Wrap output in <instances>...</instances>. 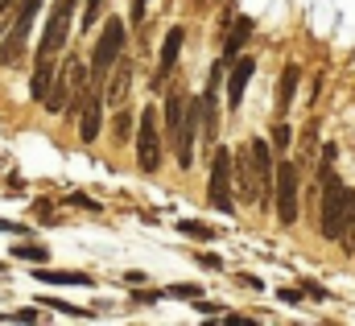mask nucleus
Returning a JSON list of instances; mask_svg holds the SVG:
<instances>
[{"label": "nucleus", "mask_w": 355, "mask_h": 326, "mask_svg": "<svg viewBox=\"0 0 355 326\" xmlns=\"http://www.w3.org/2000/svg\"><path fill=\"white\" fill-rule=\"evenodd\" d=\"M128 132H132V116H128V112H120V120H116V137H120V141H128Z\"/></svg>", "instance_id": "obj_26"}, {"label": "nucleus", "mask_w": 355, "mask_h": 326, "mask_svg": "<svg viewBox=\"0 0 355 326\" xmlns=\"http://www.w3.org/2000/svg\"><path fill=\"white\" fill-rule=\"evenodd\" d=\"M166 293H170V298H186V302H194V298H198L202 289H198V285H170Z\"/></svg>", "instance_id": "obj_23"}, {"label": "nucleus", "mask_w": 355, "mask_h": 326, "mask_svg": "<svg viewBox=\"0 0 355 326\" xmlns=\"http://www.w3.org/2000/svg\"><path fill=\"white\" fill-rule=\"evenodd\" d=\"M178 232L190 236V240H215V228H207V223H198V219H178Z\"/></svg>", "instance_id": "obj_19"}, {"label": "nucleus", "mask_w": 355, "mask_h": 326, "mask_svg": "<svg viewBox=\"0 0 355 326\" xmlns=\"http://www.w3.org/2000/svg\"><path fill=\"white\" fill-rule=\"evenodd\" d=\"M297 186H302L297 165L281 162V165H277V182H272V190H277V219H281L285 228H293V223H297Z\"/></svg>", "instance_id": "obj_6"}, {"label": "nucleus", "mask_w": 355, "mask_h": 326, "mask_svg": "<svg viewBox=\"0 0 355 326\" xmlns=\"http://www.w3.org/2000/svg\"><path fill=\"white\" fill-rule=\"evenodd\" d=\"M37 12H42V0H17L12 29H8V37H4V46H0V62H4V67H12V62L25 58V42H29V29H33Z\"/></svg>", "instance_id": "obj_3"}, {"label": "nucleus", "mask_w": 355, "mask_h": 326, "mask_svg": "<svg viewBox=\"0 0 355 326\" xmlns=\"http://www.w3.org/2000/svg\"><path fill=\"white\" fill-rule=\"evenodd\" d=\"M281 302H289V306H297V302H302V293H297V289H281Z\"/></svg>", "instance_id": "obj_32"}, {"label": "nucleus", "mask_w": 355, "mask_h": 326, "mask_svg": "<svg viewBox=\"0 0 355 326\" xmlns=\"http://www.w3.org/2000/svg\"><path fill=\"white\" fill-rule=\"evenodd\" d=\"M99 8H103V0H87V12H83V25H95V17H99Z\"/></svg>", "instance_id": "obj_28"}, {"label": "nucleus", "mask_w": 355, "mask_h": 326, "mask_svg": "<svg viewBox=\"0 0 355 326\" xmlns=\"http://www.w3.org/2000/svg\"><path fill=\"white\" fill-rule=\"evenodd\" d=\"M33 211H37V219H42L46 228H54V207H50L46 198H42V203H33Z\"/></svg>", "instance_id": "obj_25"}, {"label": "nucleus", "mask_w": 355, "mask_h": 326, "mask_svg": "<svg viewBox=\"0 0 355 326\" xmlns=\"http://www.w3.org/2000/svg\"><path fill=\"white\" fill-rule=\"evenodd\" d=\"M297 83H302V71L289 62L285 71H281V83H277V116H285L289 112V103H293V91H297Z\"/></svg>", "instance_id": "obj_13"}, {"label": "nucleus", "mask_w": 355, "mask_h": 326, "mask_svg": "<svg viewBox=\"0 0 355 326\" xmlns=\"http://www.w3.org/2000/svg\"><path fill=\"white\" fill-rule=\"evenodd\" d=\"M0 232H8V236H25V228H21V223H8V219H0Z\"/></svg>", "instance_id": "obj_31"}, {"label": "nucleus", "mask_w": 355, "mask_h": 326, "mask_svg": "<svg viewBox=\"0 0 355 326\" xmlns=\"http://www.w3.org/2000/svg\"><path fill=\"white\" fill-rule=\"evenodd\" d=\"M248 37H252V17H236V25H232V33H227V46H223V58L236 62Z\"/></svg>", "instance_id": "obj_14"}, {"label": "nucleus", "mask_w": 355, "mask_h": 326, "mask_svg": "<svg viewBox=\"0 0 355 326\" xmlns=\"http://www.w3.org/2000/svg\"><path fill=\"white\" fill-rule=\"evenodd\" d=\"M46 306H50V310H62V314H71V318H91V310L71 306V302H62V298H46Z\"/></svg>", "instance_id": "obj_20"}, {"label": "nucleus", "mask_w": 355, "mask_h": 326, "mask_svg": "<svg viewBox=\"0 0 355 326\" xmlns=\"http://www.w3.org/2000/svg\"><path fill=\"white\" fill-rule=\"evenodd\" d=\"M62 203H67V207H83V211H103V207H99L95 198H87V194H79V190H75V194H67Z\"/></svg>", "instance_id": "obj_21"}, {"label": "nucleus", "mask_w": 355, "mask_h": 326, "mask_svg": "<svg viewBox=\"0 0 355 326\" xmlns=\"http://www.w3.org/2000/svg\"><path fill=\"white\" fill-rule=\"evenodd\" d=\"M207 198L215 211H236V169H232V153L215 149L211 157V178H207Z\"/></svg>", "instance_id": "obj_2"}, {"label": "nucleus", "mask_w": 355, "mask_h": 326, "mask_svg": "<svg viewBox=\"0 0 355 326\" xmlns=\"http://www.w3.org/2000/svg\"><path fill=\"white\" fill-rule=\"evenodd\" d=\"M33 277H37L42 285H91V277H83V273H67V268L58 273V268H42V264H37Z\"/></svg>", "instance_id": "obj_17"}, {"label": "nucleus", "mask_w": 355, "mask_h": 326, "mask_svg": "<svg viewBox=\"0 0 355 326\" xmlns=\"http://www.w3.org/2000/svg\"><path fill=\"white\" fill-rule=\"evenodd\" d=\"M198 264H202V268H223V260H219V256H211V252H207V256H198Z\"/></svg>", "instance_id": "obj_29"}, {"label": "nucleus", "mask_w": 355, "mask_h": 326, "mask_svg": "<svg viewBox=\"0 0 355 326\" xmlns=\"http://www.w3.org/2000/svg\"><path fill=\"white\" fill-rule=\"evenodd\" d=\"M252 75H257V62H252V58H236L232 79H227V108H232V112L244 103V91H248V79H252Z\"/></svg>", "instance_id": "obj_11"}, {"label": "nucleus", "mask_w": 355, "mask_h": 326, "mask_svg": "<svg viewBox=\"0 0 355 326\" xmlns=\"http://www.w3.org/2000/svg\"><path fill=\"white\" fill-rule=\"evenodd\" d=\"M91 79H95V75H91ZM99 83H103V79H95V91H91L87 108L79 112V137H83L87 145H95V137H99V128H103V108H107V99H103Z\"/></svg>", "instance_id": "obj_9"}, {"label": "nucleus", "mask_w": 355, "mask_h": 326, "mask_svg": "<svg viewBox=\"0 0 355 326\" xmlns=\"http://www.w3.org/2000/svg\"><path fill=\"white\" fill-rule=\"evenodd\" d=\"M120 54H124V21H120V17H107L99 42H95V50H91V75L103 79V75L116 67Z\"/></svg>", "instance_id": "obj_4"}, {"label": "nucleus", "mask_w": 355, "mask_h": 326, "mask_svg": "<svg viewBox=\"0 0 355 326\" xmlns=\"http://www.w3.org/2000/svg\"><path fill=\"white\" fill-rule=\"evenodd\" d=\"M182 42H186V29L182 25H174L170 33H166V46H162V58H157V87H162V79L174 71L178 54H182Z\"/></svg>", "instance_id": "obj_12"}, {"label": "nucleus", "mask_w": 355, "mask_h": 326, "mask_svg": "<svg viewBox=\"0 0 355 326\" xmlns=\"http://www.w3.org/2000/svg\"><path fill=\"white\" fill-rule=\"evenodd\" d=\"M0 323H37V310H12V314H0Z\"/></svg>", "instance_id": "obj_24"}, {"label": "nucleus", "mask_w": 355, "mask_h": 326, "mask_svg": "<svg viewBox=\"0 0 355 326\" xmlns=\"http://www.w3.org/2000/svg\"><path fill=\"white\" fill-rule=\"evenodd\" d=\"M194 310H198V314H215V310H223V306H215V302H198V298H194Z\"/></svg>", "instance_id": "obj_30"}, {"label": "nucleus", "mask_w": 355, "mask_h": 326, "mask_svg": "<svg viewBox=\"0 0 355 326\" xmlns=\"http://www.w3.org/2000/svg\"><path fill=\"white\" fill-rule=\"evenodd\" d=\"M71 12H75V0H58V8H54L50 21H46L37 58H58V50L67 46V33H71Z\"/></svg>", "instance_id": "obj_7"}, {"label": "nucleus", "mask_w": 355, "mask_h": 326, "mask_svg": "<svg viewBox=\"0 0 355 326\" xmlns=\"http://www.w3.org/2000/svg\"><path fill=\"white\" fill-rule=\"evenodd\" d=\"M54 58H37V67H33V79H29V95L42 103L46 99V91H50V83H54Z\"/></svg>", "instance_id": "obj_15"}, {"label": "nucleus", "mask_w": 355, "mask_h": 326, "mask_svg": "<svg viewBox=\"0 0 355 326\" xmlns=\"http://www.w3.org/2000/svg\"><path fill=\"white\" fill-rule=\"evenodd\" d=\"M12 256H17V260H29V264H46V260H50V248H42V244H12Z\"/></svg>", "instance_id": "obj_18"}, {"label": "nucleus", "mask_w": 355, "mask_h": 326, "mask_svg": "<svg viewBox=\"0 0 355 326\" xmlns=\"http://www.w3.org/2000/svg\"><path fill=\"white\" fill-rule=\"evenodd\" d=\"M182 120H186V95L182 91H170V99H166V132H170V141H178Z\"/></svg>", "instance_id": "obj_16"}, {"label": "nucleus", "mask_w": 355, "mask_h": 326, "mask_svg": "<svg viewBox=\"0 0 355 326\" xmlns=\"http://www.w3.org/2000/svg\"><path fill=\"white\" fill-rule=\"evenodd\" d=\"M128 87H132V62H128V58L120 54V58H116V67H112L107 91H103L107 108H124V103H128Z\"/></svg>", "instance_id": "obj_10"}, {"label": "nucleus", "mask_w": 355, "mask_h": 326, "mask_svg": "<svg viewBox=\"0 0 355 326\" xmlns=\"http://www.w3.org/2000/svg\"><path fill=\"white\" fill-rule=\"evenodd\" d=\"M137 165L145 173H157L162 169V137H157V108H145L141 112V124H137Z\"/></svg>", "instance_id": "obj_5"}, {"label": "nucleus", "mask_w": 355, "mask_h": 326, "mask_svg": "<svg viewBox=\"0 0 355 326\" xmlns=\"http://www.w3.org/2000/svg\"><path fill=\"white\" fill-rule=\"evenodd\" d=\"M132 302H137V306H153V302H162V293H153V289H141V293H132Z\"/></svg>", "instance_id": "obj_27"}, {"label": "nucleus", "mask_w": 355, "mask_h": 326, "mask_svg": "<svg viewBox=\"0 0 355 326\" xmlns=\"http://www.w3.org/2000/svg\"><path fill=\"white\" fill-rule=\"evenodd\" d=\"M318 182H322V236L343 240V248H355V190L339 182L335 157H322Z\"/></svg>", "instance_id": "obj_1"}, {"label": "nucleus", "mask_w": 355, "mask_h": 326, "mask_svg": "<svg viewBox=\"0 0 355 326\" xmlns=\"http://www.w3.org/2000/svg\"><path fill=\"white\" fill-rule=\"evenodd\" d=\"M289 141H293L289 124H281V120H277V128H272V145H277V149H289Z\"/></svg>", "instance_id": "obj_22"}, {"label": "nucleus", "mask_w": 355, "mask_h": 326, "mask_svg": "<svg viewBox=\"0 0 355 326\" xmlns=\"http://www.w3.org/2000/svg\"><path fill=\"white\" fill-rule=\"evenodd\" d=\"M141 17H145V0H137V4H132V21H141Z\"/></svg>", "instance_id": "obj_34"}, {"label": "nucleus", "mask_w": 355, "mask_h": 326, "mask_svg": "<svg viewBox=\"0 0 355 326\" xmlns=\"http://www.w3.org/2000/svg\"><path fill=\"white\" fill-rule=\"evenodd\" d=\"M232 169H236V186H240V198L261 207V173H257V157H252V145H244L236 157H232Z\"/></svg>", "instance_id": "obj_8"}, {"label": "nucleus", "mask_w": 355, "mask_h": 326, "mask_svg": "<svg viewBox=\"0 0 355 326\" xmlns=\"http://www.w3.org/2000/svg\"><path fill=\"white\" fill-rule=\"evenodd\" d=\"M124 281H128V285H145L149 277H145V273H124Z\"/></svg>", "instance_id": "obj_33"}]
</instances>
